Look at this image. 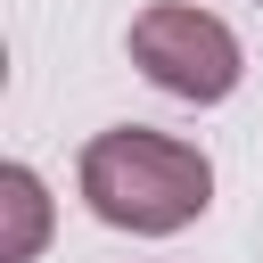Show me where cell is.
Wrapping results in <instances>:
<instances>
[{"label":"cell","instance_id":"1","mask_svg":"<svg viewBox=\"0 0 263 263\" xmlns=\"http://www.w3.org/2000/svg\"><path fill=\"white\" fill-rule=\"evenodd\" d=\"M74 189L107 230L132 238H173L214 205V156L197 140L148 132V123H115L99 140H82L74 156Z\"/></svg>","mask_w":263,"mask_h":263},{"label":"cell","instance_id":"2","mask_svg":"<svg viewBox=\"0 0 263 263\" xmlns=\"http://www.w3.org/2000/svg\"><path fill=\"white\" fill-rule=\"evenodd\" d=\"M132 66L164 90V99H189V107H222L247 74V49L238 33L214 16V8H189V0H156L132 16Z\"/></svg>","mask_w":263,"mask_h":263},{"label":"cell","instance_id":"3","mask_svg":"<svg viewBox=\"0 0 263 263\" xmlns=\"http://www.w3.org/2000/svg\"><path fill=\"white\" fill-rule=\"evenodd\" d=\"M49 222H58L49 181L33 164H0V263H33L49 247Z\"/></svg>","mask_w":263,"mask_h":263}]
</instances>
